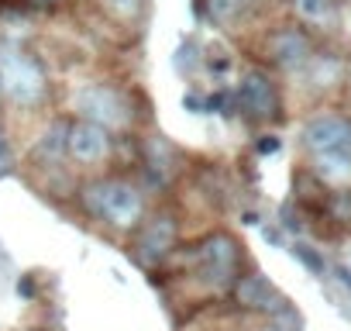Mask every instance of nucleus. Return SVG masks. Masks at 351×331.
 Returning <instances> with one entry per match:
<instances>
[{"mask_svg":"<svg viewBox=\"0 0 351 331\" xmlns=\"http://www.w3.org/2000/svg\"><path fill=\"white\" fill-rule=\"evenodd\" d=\"M282 228H289V231H300V218L293 214V201H289V204H282Z\"/></svg>","mask_w":351,"mask_h":331,"instance_id":"5701e85b","label":"nucleus"},{"mask_svg":"<svg viewBox=\"0 0 351 331\" xmlns=\"http://www.w3.org/2000/svg\"><path fill=\"white\" fill-rule=\"evenodd\" d=\"M176 238H180V221L172 211H155L148 221H141L134 242H131V255L138 266L155 269L158 262H165L176 252Z\"/></svg>","mask_w":351,"mask_h":331,"instance_id":"39448f33","label":"nucleus"},{"mask_svg":"<svg viewBox=\"0 0 351 331\" xmlns=\"http://www.w3.org/2000/svg\"><path fill=\"white\" fill-rule=\"evenodd\" d=\"M265 331H279V328H276V324H272V328H265Z\"/></svg>","mask_w":351,"mask_h":331,"instance_id":"cd10ccee","label":"nucleus"},{"mask_svg":"<svg viewBox=\"0 0 351 331\" xmlns=\"http://www.w3.org/2000/svg\"><path fill=\"white\" fill-rule=\"evenodd\" d=\"M18 293H21L25 300H35V293H38V286H35V276H21V279H18Z\"/></svg>","mask_w":351,"mask_h":331,"instance_id":"4be33fe9","label":"nucleus"},{"mask_svg":"<svg viewBox=\"0 0 351 331\" xmlns=\"http://www.w3.org/2000/svg\"><path fill=\"white\" fill-rule=\"evenodd\" d=\"M0 97H4V93H0Z\"/></svg>","mask_w":351,"mask_h":331,"instance_id":"7c9ffc66","label":"nucleus"},{"mask_svg":"<svg viewBox=\"0 0 351 331\" xmlns=\"http://www.w3.org/2000/svg\"><path fill=\"white\" fill-rule=\"evenodd\" d=\"M14 170V152H11V141H8V135L0 131V176H8Z\"/></svg>","mask_w":351,"mask_h":331,"instance_id":"a211bd4d","label":"nucleus"},{"mask_svg":"<svg viewBox=\"0 0 351 331\" xmlns=\"http://www.w3.org/2000/svg\"><path fill=\"white\" fill-rule=\"evenodd\" d=\"M279 148H282L279 135H258V141H255V152L258 155H276Z\"/></svg>","mask_w":351,"mask_h":331,"instance_id":"6ab92c4d","label":"nucleus"},{"mask_svg":"<svg viewBox=\"0 0 351 331\" xmlns=\"http://www.w3.org/2000/svg\"><path fill=\"white\" fill-rule=\"evenodd\" d=\"M28 331H42V328H28Z\"/></svg>","mask_w":351,"mask_h":331,"instance_id":"c85d7f7f","label":"nucleus"},{"mask_svg":"<svg viewBox=\"0 0 351 331\" xmlns=\"http://www.w3.org/2000/svg\"><path fill=\"white\" fill-rule=\"evenodd\" d=\"M231 300L234 307L241 310H255V314H279L282 307H289V300L272 286V279L265 273H248V276H238V283L231 286Z\"/></svg>","mask_w":351,"mask_h":331,"instance_id":"6e6552de","label":"nucleus"},{"mask_svg":"<svg viewBox=\"0 0 351 331\" xmlns=\"http://www.w3.org/2000/svg\"><path fill=\"white\" fill-rule=\"evenodd\" d=\"M193 266H200V276L214 286V290H231L238 283V269H241V245L231 231H210L200 242L190 245L186 255Z\"/></svg>","mask_w":351,"mask_h":331,"instance_id":"7ed1b4c3","label":"nucleus"},{"mask_svg":"<svg viewBox=\"0 0 351 331\" xmlns=\"http://www.w3.org/2000/svg\"><path fill=\"white\" fill-rule=\"evenodd\" d=\"M330 273H334V276H337V283H341V286L351 293V266H334Z\"/></svg>","mask_w":351,"mask_h":331,"instance_id":"b1692460","label":"nucleus"},{"mask_svg":"<svg viewBox=\"0 0 351 331\" xmlns=\"http://www.w3.org/2000/svg\"><path fill=\"white\" fill-rule=\"evenodd\" d=\"M110 148H114V138H110L107 128L73 117V124H69V159L93 166V162H104L110 155Z\"/></svg>","mask_w":351,"mask_h":331,"instance_id":"9d476101","label":"nucleus"},{"mask_svg":"<svg viewBox=\"0 0 351 331\" xmlns=\"http://www.w3.org/2000/svg\"><path fill=\"white\" fill-rule=\"evenodd\" d=\"M176 66H180V69H183V66H186V69H193V66H197V42H193V38L180 49V59H176Z\"/></svg>","mask_w":351,"mask_h":331,"instance_id":"aec40b11","label":"nucleus"},{"mask_svg":"<svg viewBox=\"0 0 351 331\" xmlns=\"http://www.w3.org/2000/svg\"><path fill=\"white\" fill-rule=\"evenodd\" d=\"M324 187L327 183H341L351 176V155L344 152H327V155H313V170H310Z\"/></svg>","mask_w":351,"mask_h":331,"instance_id":"f8f14e48","label":"nucleus"},{"mask_svg":"<svg viewBox=\"0 0 351 331\" xmlns=\"http://www.w3.org/2000/svg\"><path fill=\"white\" fill-rule=\"evenodd\" d=\"M183 107L193 111V114H207V100L197 97V93H186V97H183Z\"/></svg>","mask_w":351,"mask_h":331,"instance_id":"412c9836","label":"nucleus"},{"mask_svg":"<svg viewBox=\"0 0 351 331\" xmlns=\"http://www.w3.org/2000/svg\"><path fill=\"white\" fill-rule=\"evenodd\" d=\"M348 76H351V62H348Z\"/></svg>","mask_w":351,"mask_h":331,"instance_id":"c756f323","label":"nucleus"},{"mask_svg":"<svg viewBox=\"0 0 351 331\" xmlns=\"http://www.w3.org/2000/svg\"><path fill=\"white\" fill-rule=\"evenodd\" d=\"M241 225H258V214L255 211H245V221Z\"/></svg>","mask_w":351,"mask_h":331,"instance_id":"bb28decb","label":"nucleus"},{"mask_svg":"<svg viewBox=\"0 0 351 331\" xmlns=\"http://www.w3.org/2000/svg\"><path fill=\"white\" fill-rule=\"evenodd\" d=\"M300 138H303V148H306L310 155H327V152H344V155H351V121H348L344 114H334V111L313 114V117L303 124Z\"/></svg>","mask_w":351,"mask_h":331,"instance_id":"0eeeda50","label":"nucleus"},{"mask_svg":"<svg viewBox=\"0 0 351 331\" xmlns=\"http://www.w3.org/2000/svg\"><path fill=\"white\" fill-rule=\"evenodd\" d=\"M80 207L93 221L110 225L117 231H138L141 221H145V194L124 176L83 183L80 187Z\"/></svg>","mask_w":351,"mask_h":331,"instance_id":"f257e3e1","label":"nucleus"},{"mask_svg":"<svg viewBox=\"0 0 351 331\" xmlns=\"http://www.w3.org/2000/svg\"><path fill=\"white\" fill-rule=\"evenodd\" d=\"M255 4H258V0H207V14L217 25H231V21L245 18Z\"/></svg>","mask_w":351,"mask_h":331,"instance_id":"2eb2a0df","label":"nucleus"},{"mask_svg":"<svg viewBox=\"0 0 351 331\" xmlns=\"http://www.w3.org/2000/svg\"><path fill=\"white\" fill-rule=\"evenodd\" d=\"M73 111L80 114V121H93L107 131H124L134 121L131 97L114 83H83L73 93Z\"/></svg>","mask_w":351,"mask_h":331,"instance_id":"20e7f679","label":"nucleus"},{"mask_svg":"<svg viewBox=\"0 0 351 331\" xmlns=\"http://www.w3.org/2000/svg\"><path fill=\"white\" fill-rule=\"evenodd\" d=\"M289 11L306 25H330L337 14V0H289Z\"/></svg>","mask_w":351,"mask_h":331,"instance_id":"ddd939ff","label":"nucleus"},{"mask_svg":"<svg viewBox=\"0 0 351 331\" xmlns=\"http://www.w3.org/2000/svg\"><path fill=\"white\" fill-rule=\"evenodd\" d=\"M69 117H56L42 135H38V141L32 145V162H38V166H45V170H56V166L69 155Z\"/></svg>","mask_w":351,"mask_h":331,"instance_id":"9b49d317","label":"nucleus"},{"mask_svg":"<svg viewBox=\"0 0 351 331\" xmlns=\"http://www.w3.org/2000/svg\"><path fill=\"white\" fill-rule=\"evenodd\" d=\"M172 162H176V148H172L162 135L152 138V141L145 145V166L155 173L158 183H165V176H169V170H172Z\"/></svg>","mask_w":351,"mask_h":331,"instance_id":"4468645a","label":"nucleus"},{"mask_svg":"<svg viewBox=\"0 0 351 331\" xmlns=\"http://www.w3.org/2000/svg\"><path fill=\"white\" fill-rule=\"evenodd\" d=\"M32 4H35V8H59L62 0H32Z\"/></svg>","mask_w":351,"mask_h":331,"instance_id":"a878e982","label":"nucleus"},{"mask_svg":"<svg viewBox=\"0 0 351 331\" xmlns=\"http://www.w3.org/2000/svg\"><path fill=\"white\" fill-rule=\"evenodd\" d=\"M324 214H327L334 225L348 228V225H351V190H334V194L327 197V204H324Z\"/></svg>","mask_w":351,"mask_h":331,"instance_id":"f3484780","label":"nucleus"},{"mask_svg":"<svg viewBox=\"0 0 351 331\" xmlns=\"http://www.w3.org/2000/svg\"><path fill=\"white\" fill-rule=\"evenodd\" d=\"M0 93L18 107H38L49 97L42 62L14 42H0Z\"/></svg>","mask_w":351,"mask_h":331,"instance_id":"f03ea898","label":"nucleus"},{"mask_svg":"<svg viewBox=\"0 0 351 331\" xmlns=\"http://www.w3.org/2000/svg\"><path fill=\"white\" fill-rule=\"evenodd\" d=\"M262 238H265V242H272V245H282V235H279V228H269V225H265V228H262Z\"/></svg>","mask_w":351,"mask_h":331,"instance_id":"393cba45","label":"nucleus"},{"mask_svg":"<svg viewBox=\"0 0 351 331\" xmlns=\"http://www.w3.org/2000/svg\"><path fill=\"white\" fill-rule=\"evenodd\" d=\"M238 107H245V114L252 121H269L279 117V87L272 80L269 69L262 66H248L238 80Z\"/></svg>","mask_w":351,"mask_h":331,"instance_id":"423d86ee","label":"nucleus"},{"mask_svg":"<svg viewBox=\"0 0 351 331\" xmlns=\"http://www.w3.org/2000/svg\"><path fill=\"white\" fill-rule=\"evenodd\" d=\"M289 252H293V259H296L303 269H310L313 276H320V279H324V276L330 273V266H327L324 252H320V249H313L310 242H293V245H289Z\"/></svg>","mask_w":351,"mask_h":331,"instance_id":"dca6fc26","label":"nucleus"},{"mask_svg":"<svg viewBox=\"0 0 351 331\" xmlns=\"http://www.w3.org/2000/svg\"><path fill=\"white\" fill-rule=\"evenodd\" d=\"M265 56H269V62L286 66V69L303 66V62L313 59V38L296 25H282L265 38Z\"/></svg>","mask_w":351,"mask_h":331,"instance_id":"1a4fd4ad","label":"nucleus"}]
</instances>
